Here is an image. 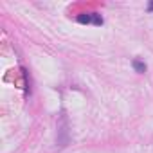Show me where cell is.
<instances>
[{
  "label": "cell",
  "instance_id": "1",
  "mask_svg": "<svg viewBox=\"0 0 153 153\" xmlns=\"http://www.w3.org/2000/svg\"><path fill=\"white\" fill-rule=\"evenodd\" d=\"M79 24H92V25H103V16L97 13H83L78 16Z\"/></svg>",
  "mask_w": 153,
  "mask_h": 153
},
{
  "label": "cell",
  "instance_id": "2",
  "mask_svg": "<svg viewBox=\"0 0 153 153\" xmlns=\"http://www.w3.org/2000/svg\"><path fill=\"white\" fill-rule=\"evenodd\" d=\"M133 68H135L137 72H144V70H146V65H144L142 61H139V59H135V61H133Z\"/></svg>",
  "mask_w": 153,
  "mask_h": 153
},
{
  "label": "cell",
  "instance_id": "3",
  "mask_svg": "<svg viewBox=\"0 0 153 153\" xmlns=\"http://www.w3.org/2000/svg\"><path fill=\"white\" fill-rule=\"evenodd\" d=\"M148 11H153V4H149V6H148Z\"/></svg>",
  "mask_w": 153,
  "mask_h": 153
}]
</instances>
